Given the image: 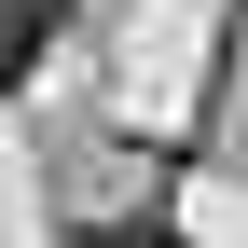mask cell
<instances>
[{"mask_svg":"<svg viewBox=\"0 0 248 248\" xmlns=\"http://www.w3.org/2000/svg\"><path fill=\"white\" fill-rule=\"evenodd\" d=\"M55 28H69V0H0V97L55 55Z\"/></svg>","mask_w":248,"mask_h":248,"instance_id":"cell-1","label":"cell"},{"mask_svg":"<svg viewBox=\"0 0 248 248\" xmlns=\"http://www.w3.org/2000/svg\"><path fill=\"white\" fill-rule=\"evenodd\" d=\"M124 248H179V234H152V221H138V234H124Z\"/></svg>","mask_w":248,"mask_h":248,"instance_id":"cell-2","label":"cell"}]
</instances>
